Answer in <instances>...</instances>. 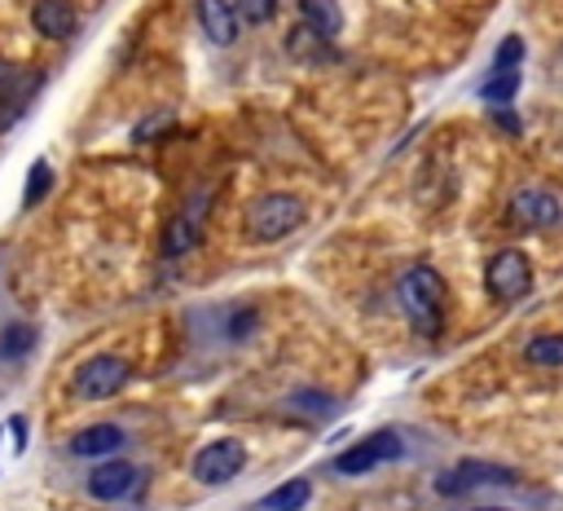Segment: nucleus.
I'll use <instances>...</instances> for the list:
<instances>
[{
	"label": "nucleus",
	"mask_w": 563,
	"mask_h": 511,
	"mask_svg": "<svg viewBox=\"0 0 563 511\" xmlns=\"http://www.w3.org/2000/svg\"><path fill=\"white\" fill-rule=\"evenodd\" d=\"M400 308L422 335H435L444 322V278L431 264H413L400 278Z\"/></svg>",
	"instance_id": "nucleus-1"
},
{
	"label": "nucleus",
	"mask_w": 563,
	"mask_h": 511,
	"mask_svg": "<svg viewBox=\"0 0 563 511\" xmlns=\"http://www.w3.org/2000/svg\"><path fill=\"white\" fill-rule=\"evenodd\" d=\"M246 238L251 242H277L286 233L299 229L303 220V203L295 194H260L251 207H246Z\"/></svg>",
	"instance_id": "nucleus-2"
},
{
	"label": "nucleus",
	"mask_w": 563,
	"mask_h": 511,
	"mask_svg": "<svg viewBox=\"0 0 563 511\" xmlns=\"http://www.w3.org/2000/svg\"><path fill=\"white\" fill-rule=\"evenodd\" d=\"M400 454H405V441H400L396 432H369L365 441L347 445V449L334 458V471H343V476H365V471H374V467H383V463H391V458H400Z\"/></svg>",
	"instance_id": "nucleus-3"
},
{
	"label": "nucleus",
	"mask_w": 563,
	"mask_h": 511,
	"mask_svg": "<svg viewBox=\"0 0 563 511\" xmlns=\"http://www.w3.org/2000/svg\"><path fill=\"white\" fill-rule=\"evenodd\" d=\"M246 467V445L242 441H233V436H220V441H211V445H202L198 454H194V480H202V485H224V480H233L238 471Z\"/></svg>",
	"instance_id": "nucleus-4"
},
{
	"label": "nucleus",
	"mask_w": 563,
	"mask_h": 511,
	"mask_svg": "<svg viewBox=\"0 0 563 511\" xmlns=\"http://www.w3.org/2000/svg\"><path fill=\"white\" fill-rule=\"evenodd\" d=\"M484 286H488L497 300H519V295H528V291H532V264H528V256L515 251V247L497 251V256L488 260V269H484Z\"/></svg>",
	"instance_id": "nucleus-5"
},
{
	"label": "nucleus",
	"mask_w": 563,
	"mask_h": 511,
	"mask_svg": "<svg viewBox=\"0 0 563 511\" xmlns=\"http://www.w3.org/2000/svg\"><path fill=\"white\" fill-rule=\"evenodd\" d=\"M123 379H128V366H123L119 357L101 352V357H88V361L70 374V388H75V396H84V401H106V396H114V392L123 388Z\"/></svg>",
	"instance_id": "nucleus-6"
},
{
	"label": "nucleus",
	"mask_w": 563,
	"mask_h": 511,
	"mask_svg": "<svg viewBox=\"0 0 563 511\" xmlns=\"http://www.w3.org/2000/svg\"><path fill=\"white\" fill-rule=\"evenodd\" d=\"M515 471L510 467H493V463H457L453 471L435 476V489L440 493H466V489H479V485H510Z\"/></svg>",
	"instance_id": "nucleus-7"
},
{
	"label": "nucleus",
	"mask_w": 563,
	"mask_h": 511,
	"mask_svg": "<svg viewBox=\"0 0 563 511\" xmlns=\"http://www.w3.org/2000/svg\"><path fill=\"white\" fill-rule=\"evenodd\" d=\"M510 211L519 225H559L563 220V203L541 189V185H523L515 198H510Z\"/></svg>",
	"instance_id": "nucleus-8"
},
{
	"label": "nucleus",
	"mask_w": 563,
	"mask_h": 511,
	"mask_svg": "<svg viewBox=\"0 0 563 511\" xmlns=\"http://www.w3.org/2000/svg\"><path fill=\"white\" fill-rule=\"evenodd\" d=\"M136 489V467L132 463H119V458H106L101 467L88 471V493L101 498V502H119Z\"/></svg>",
	"instance_id": "nucleus-9"
},
{
	"label": "nucleus",
	"mask_w": 563,
	"mask_h": 511,
	"mask_svg": "<svg viewBox=\"0 0 563 511\" xmlns=\"http://www.w3.org/2000/svg\"><path fill=\"white\" fill-rule=\"evenodd\" d=\"M207 198H211V194H198V207H185V211H176V216L167 220V229H163V256H167V260H180V256L198 242V225H202Z\"/></svg>",
	"instance_id": "nucleus-10"
},
{
	"label": "nucleus",
	"mask_w": 563,
	"mask_h": 511,
	"mask_svg": "<svg viewBox=\"0 0 563 511\" xmlns=\"http://www.w3.org/2000/svg\"><path fill=\"white\" fill-rule=\"evenodd\" d=\"M31 26H35L44 40H70L75 26H79V9H75L70 0H35Z\"/></svg>",
	"instance_id": "nucleus-11"
},
{
	"label": "nucleus",
	"mask_w": 563,
	"mask_h": 511,
	"mask_svg": "<svg viewBox=\"0 0 563 511\" xmlns=\"http://www.w3.org/2000/svg\"><path fill=\"white\" fill-rule=\"evenodd\" d=\"M119 445H123V427H114V423H92V427L70 436V454L75 458H106Z\"/></svg>",
	"instance_id": "nucleus-12"
},
{
	"label": "nucleus",
	"mask_w": 563,
	"mask_h": 511,
	"mask_svg": "<svg viewBox=\"0 0 563 511\" xmlns=\"http://www.w3.org/2000/svg\"><path fill=\"white\" fill-rule=\"evenodd\" d=\"M198 22H202V35L220 48L238 40V13L224 0H198Z\"/></svg>",
	"instance_id": "nucleus-13"
},
{
	"label": "nucleus",
	"mask_w": 563,
	"mask_h": 511,
	"mask_svg": "<svg viewBox=\"0 0 563 511\" xmlns=\"http://www.w3.org/2000/svg\"><path fill=\"white\" fill-rule=\"evenodd\" d=\"M299 18H303V26H312L317 35H339V26H343V9H339V0H299Z\"/></svg>",
	"instance_id": "nucleus-14"
},
{
	"label": "nucleus",
	"mask_w": 563,
	"mask_h": 511,
	"mask_svg": "<svg viewBox=\"0 0 563 511\" xmlns=\"http://www.w3.org/2000/svg\"><path fill=\"white\" fill-rule=\"evenodd\" d=\"M308 498H312V485L303 476H290V480H282L277 489L264 493V511H299Z\"/></svg>",
	"instance_id": "nucleus-15"
},
{
	"label": "nucleus",
	"mask_w": 563,
	"mask_h": 511,
	"mask_svg": "<svg viewBox=\"0 0 563 511\" xmlns=\"http://www.w3.org/2000/svg\"><path fill=\"white\" fill-rule=\"evenodd\" d=\"M35 344H40L35 326L13 322V326H4V335H0V361H22V357H26Z\"/></svg>",
	"instance_id": "nucleus-16"
},
{
	"label": "nucleus",
	"mask_w": 563,
	"mask_h": 511,
	"mask_svg": "<svg viewBox=\"0 0 563 511\" xmlns=\"http://www.w3.org/2000/svg\"><path fill=\"white\" fill-rule=\"evenodd\" d=\"M515 93H519V75H515V70H493V75L479 84V97H484L488 106H510Z\"/></svg>",
	"instance_id": "nucleus-17"
},
{
	"label": "nucleus",
	"mask_w": 563,
	"mask_h": 511,
	"mask_svg": "<svg viewBox=\"0 0 563 511\" xmlns=\"http://www.w3.org/2000/svg\"><path fill=\"white\" fill-rule=\"evenodd\" d=\"M523 361L532 366H563V335H537L523 344Z\"/></svg>",
	"instance_id": "nucleus-18"
},
{
	"label": "nucleus",
	"mask_w": 563,
	"mask_h": 511,
	"mask_svg": "<svg viewBox=\"0 0 563 511\" xmlns=\"http://www.w3.org/2000/svg\"><path fill=\"white\" fill-rule=\"evenodd\" d=\"M48 181H53V167H48V159H35L31 163V172H26V207H35L40 198H44V189H48Z\"/></svg>",
	"instance_id": "nucleus-19"
},
{
	"label": "nucleus",
	"mask_w": 563,
	"mask_h": 511,
	"mask_svg": "<svg viewBox=\"0 0 563 511\" xmlns=\"http://www.w3.org/2000/svg\"><path fill=\"white\" fill-rule=\"evenodd\" d=\"M519 62H523V40H519V35H506V40L497 44V57H493V66H497V70H506V66L515 70Z\"/></svg>",
	"instance_id": "nucleus-20"
},
{
	"label": "nucleus",
	"mask_w": 563,
	"mask_h": 511,
	"mask_svg": "<svg viewBox=\"0 0 563 511\" xmlns=\"http://www.w3.org/2000/svg\"><path fill=\"white\" fill-rule=\"evenodd\" d=\"M321 40H325V35H317L312 26H295V31L286 35V44H290V53H295V57H299V53H303V57H312V44H321Z\"/></svg>",
	"instance_id": "nucleus-21"
},
{
	"label": "nucleus",
	"mask_w": 563,
	"mask_h": 511,
	"mask_svg": "<svg viewBox=\"0 0 563 511\" xmlns=\"http://www.w3.org/2000/svg\"><path fill=\"white\" fill-rule=\"evenodd\" d=\"M273 9H277V0H233V13H242L246 22H264V18H273Z\"/></svg>",
	"instance_id": "nucleus-22"
},
{
	"label": "nucleus",
	"mask_w": 563,
	"mask_h": 511,
	"mask_svg": "<svg viewBox=\"0 0 563 511\" xmlns=\"http://www.w3.org/2000/svg\"><path fill=\"white\" fill-rule=\"evenodd\" d=\"M4 432L13 436V449L22 454V449H26V418H22V414H13V418L4 423Z\"/></svg>",
	"instance_id": "nucleus-23"
},
{
	"label": "nucleus",
	"mask_w": 563,
	"mask_h": 511,
	"mask_svg": "<svg viewBox=\"0 0 563 511\" xmlns=\"http://www.w3.org/2000/svg\"><path fill=\"white\" fill-rule=\"evenodd\" d=\"M493 123H497V128H506L510 137H519V119H515V110H510V106H497V110H493Z\"/></svg>",
	"instance_id": "nucleus-24"
},
{
	"label": "nucleus",
	"mask_w": 563,
	"mask_h": 511,
	"mask_svg": "<svg viewBox=\"0 0 563 511\" xmlns=\"http://www.w3.org/2000/svg\"><path fill=\"white\" fill-rule=\"evenodd\" d=\"M295 405H308L312 414H325V410H330V401H325L321 392H295Z\"/></svg>",
	"instance_id": "nucleus-25"
},
{
	"label": "nucleus",
	"mask_w": 563,
	"mask_h": 511,
	"mask_svg": "<svg viewBox=\"0 0 563 511\" xmlns=\"http://www.w3.org/2000/svg\"><path fill=\"white\" fill-rule=\"evenodd\" d=\"M475 511H506V507H475Z\"/></svg>",
	"instance_id": "nucleus-26"
}]
</instances>
